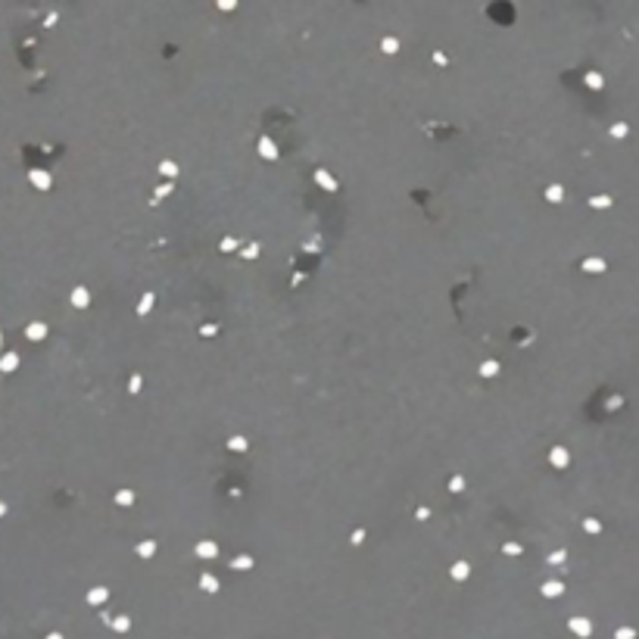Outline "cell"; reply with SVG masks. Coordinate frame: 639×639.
Segmentation results:
<instances>
[{
    "mask_svg": "<svg viewBox=\"0 0 639 639\" xmlns=\"http://www.w3.org/2000/svg\"><path fill=\"white\" fill-rule=\"evenodd\" d=\"M639 72V53H633V57H627V59H621V63H615L608 72H605V103H608V110L615 112V91L621 88L624 82H627L630 75H636ZM608 141L611 137L608 135H602V144H599V153H602V163H605V169H608V159H605V147H608ZM611 172V169H608ZM611 184H617L615 178H608V175H599L596 178V188L599 190H605L608 194V188ZM617 188H624V184H617ZM627 190V188H624ZM630 194V190H627ZM633 197V194H630ZM583 212H587V200H583L580 206H577V216H574V228H577V237H580V218H583ZM580 243H583V237H580ZM589 253V250H587ZM602 281V278H599ZM580 290H589L592 294V287H589V281H587V275H574V281H571V287H568V299H564V349H568V365H571V371H574V377L580 381V375H577V368H574V359H571V315H574V303H577V294ZM596 296V294H592ZM583 384V381H580ZM589 387V384H587Z\"/></svg>",
    "mask_w": 639,
    "mask_h": 639,
    "instance_id": "1",
    "label": "cell"
},
{
    "mask_svg": "<svg viewBox=\"0 0 639 639\" xmlns=\"http://www.w3.org/2000/svg\"><path fill=\"white\" fill-rule=\"evenodd\" d=\"M633 53H639V41L617 44V47H611V50L605 53L602 59H599V63H596V69H599V72H602V75H605V72H608V69H611V66H615V63H621V59L633 57ZM602 97H605V91H602ZM602 135H605V128L599 131V137H596V150H599V144H602ZM599 159H602V153H599ZM602 165H605V163H602ZM602 165H599L596 159H589V163H587V169H583V178H587V184H589V190H592V194H596V190H599V188H596V178H599V175H608V178H615V175H611V172H602ZM615 181H617V178H615ZM617 184H621V181H617ZM583 200H587V197H583ZM583 200H577V206H580ZM577 206H574V216H577ZM574 234H577V228H574ZM577 241H580V237H577ZM583 250H587V246H583ZM577 271H580V269H574V275H577ZM580 275H583V271H580ZM587 278H589V275H587ZM571 281H574V278L568 275V284H564V290H562V318H564V299H568V287H571ZM568 371H571V365H568ZM571 377H574V371H571ZM574 381H577V377H574Z\"/></svg>",
    "mask_w": 639,
    "mask_h": 639,
    "instance_id": "2",
    "label": "cell"
}]
</instances>
